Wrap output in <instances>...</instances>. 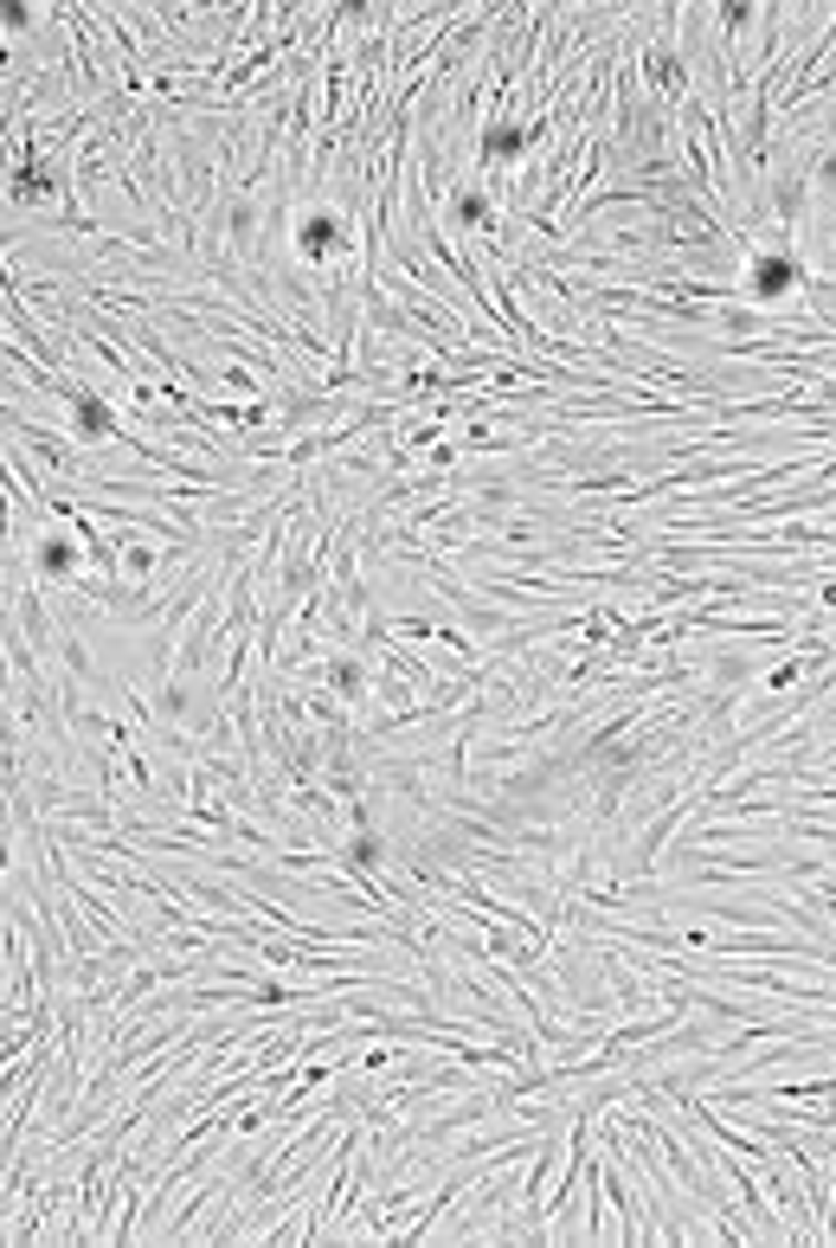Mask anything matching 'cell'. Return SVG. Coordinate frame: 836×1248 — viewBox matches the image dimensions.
I'll return each mask as SVG.
<instances>
[{"mask_svg":"<svg viewBox=\"0 0 836 1248\" xmlns=\"http://www.w3.org/2000/svg\"><path fill=\"white\" fill-rule=\"evenodd\" d=\"M347 252H354V232H347V220L335 206H315V213L297 220V258L303 265H342Z\"/></svg>","mask_w":836,"mask_h":1248,"instance_id":"obj_1","label":"cell"},{"mask_svg":"<svg viewBox=\"0 0 836 1248\" xmlns=\"http://www.w3.org/2000/svg\"><path fill=\"white\" fill-rule=\"evenodd\" d=\"M799 284H804V258L792 252V245H779V252H753V258H747V290H753L760 303H785Z\"/></svg>","mask_w":836,"mask_h":1248,"instance_id":"obj_2","label":"cell"},{"mask_svg":"<svg viewBox=\"0 0 836 1248\" xmlns=\"http://www.w3.org/2000/svg\"><path fill=\"white\" fill-rule=\"evenodd\" d=\"M65 406H72V438L77 445H104V438H116V406L110 399H97V393H84V386H65Z\"/></svg>","mask_w":836,"mask_h":1248,"instance_id":"obj_3","label":"cell"},{"mask_svg":"<svg viewBox=\"0 0 836 1248\" xmlns=\"http://www.w3.org/2000/svg\"><path fill=\"white\" fill-rule=\"evenodd\" d=\"M33 561H39L45 579H77V573H84V554H77V541H65V534H45Z\"/></svg>","mask_w":836,"mask_h":1248,"instance_id":"obj_4","label":"cell"},{"mask_svg":"<svg viewBox=\"0 0 836 1248\" xmlns=\"http://www.w3.org/2000/svg\"><path fill=\"white\" fill-rule=\"evenodd\" d=\"M342 863H347V870H381V863H386V836L374 831V824H361V831L347 836Z\"/></svg>","mask_w":836,"mask_h":1248,"instance_id":"obj_5","label":"cell"},{"mask_svg":"<svg viewBox=\"0 0 836 1248\" xmlns=\"http://www.w3.org/2000/svg\"><path fill=\"white\" fill-rule=\"evenodd\" d=\"M329 695H342V702L361 708V702H367V670H361L354 657H335V663H329Z\"/></svg>","mask_w":836,"mask_h":1248,"instance_id":"obj_6","label":"cell"},{"mask_svg":"<svg viewBox=\"0 0 836 1248\" xmlns=\"http://www.w3.org/2000/svg\"><path fill=\"white\" fill-rule=\"evenodd\" d=\"M522 142H528L522 129H508V122H495V129H483V142H476V154H483V161H508V154L522 149Z\"/></svg>","mask_w":836,"mask_h":1248,"instance_id":"obj_7","label":"cell"},{"mask_svg":"<svg viewBox=\"0 0 836 1248\" xmlns=\"http://www.w3.org/2000/svg\"><path fill=\"white\" fill-rule=\"evenodd\" d=\"M451 213H457V226H490V220H495V213H490V193H476V188H457Z\"/></svg>","mask_w":836,"mask_h":1248,"instance_id":"obj_8","label":"cell"},{"mask_svg":"<svg viewBox=\"0 0 836 1248\" xmlns=\"http://www.w3.org/2000/svg\"><path fill=\"white\" fill-rule=\"evenodd\" d=\"M181 715H187V689L168 676V682H161V721H181Z\"/></svg>","mask_w":836,"mask_h":1248,"instance_id":"obj_9","label":"cell"},{"mask_svg":"<svg viewBox=\"0 0 836 1248\" xmlns=\"http://www.w3.org/2000/svg\"><path fill=\"white\" fill-rule=\"evenodd\" d=\"M811 174H817V188H824V193H836V149L817 154V168H811Z\"/></svg>","mask_w":836,"mask_h":1248,"instance_id":"obj_10","label":"cell"}]
</instances>
